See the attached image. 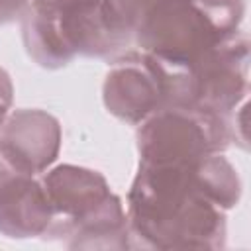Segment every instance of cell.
Masks as SVG:
<instances>
[{"instance_id": "cell-10", "label": "cell", "mask_w": 251, "mask_h": 251, "mask_svg": "<svg viewBox=\"0 0 251 251\" xmlns=\"http://www.w3.org/2000/svg\"><path fill=\"white\" fill-rule=\"evenodd\" d=\"M198 190L218 208L231 210L241 198V178L224 153H212L192 167Z\"/></svg>"}, {"instance_id": "cell-3", "label": "cell", "mask_w": 251, "mask_h": 251, "mask_svg": "<svg viewBox=\"0 0 251 251\" xmlns=\"http://www.w3.org/2000/svg\"><path fill=\"white\" fill-rule=\"evenodd\" d=\"M27 55L43 69L67 67L76 55L108 57L116 45L100 20V0H31L22 16Z\"/></svg>"}, {"instance_id": "cell-5", "label": "cell", "mask_w": 251, "mask_h": 251, "mask_svg": "<svg viewBox=\"0 0 251 251\" xmlns=\"http://www.w3.org/2000/svg\"><path fill=\"white\" fill-rule=\"evenodd\" d=\"M249 92V37L224 39L198 61L178 65L171 80V104L196 106L229 116Z\"/></svg>"}, {"instance_id": "cell-12", "label": "cell", "mask_w": 251, "mask_h": 251, "mask_svg": "<svg viewBox=\"0 0 251 251\" xmlns=\"http://www.w3.org/2000/svg\"><path fill=\"white\" fill-rule=\"evenodd\" d=\"M198 4L224 39L239 31L247 10V0H198Z\"/></svg>"}, {"instance_id": "cell-11", "label": "cell", "mask_w": 251, "mask_h": 251, "mask_svg": "<svg viewBox=\"0 0 251 251\" xmlns=\"http://www.w3.org/2000/svg\"><path fill=\"white\" fill-rule=\"evenodd\" d=\"M153 0H100V20L116 49H124Z\"/></svg>"}, {"instance_id": "cell-7", "label": "cell", "mask_w": 251, "mask_h": 251, "mask_svg": "<svg viewBox=\"0 0 251 251\" xmlns=\"http://www.w3.org/2000/svg\"><path fill=\"white\" fill-rule=\"evenodd\" d=\"M106 110L131 126H139L165 106V88L155 61L143 51H129L114 61L102 84Z\"/></svg>"}, {"instance_id": "cell-1", "label": "cell", "mask_w": 251, "mask_h": 251, "mask_svg": "<svg viewBox=\"0 0 251 251\" xmlns=\"http://www.w3.org/2000/svg\"><path fill=\"white\" fill-rule=\"evenodd\" d=\"M192 167L139 163L127 192L126 216L129 235L145 247L220 249L226 245L224 210L198 190Z\"/></svg>"}, {"instance_id": "cell-13", "label": "cell", "mask_w": 251, "mask_h": 251, "mask_svg": "<svg viewBox=\"0 0 251 251\" xmlns=\"http://www.w3.org/2000/svg\"><path fill=\"white\" fill-rule=\"evenodd\" d=\"M12 102H14V84L10 75L0 67V129L12 110Z\"/></svg>"}, {"instance_id": "cell-9", "label": "cell", "mask_w": 251, "mask_h": 251, "mask_svg": "<svg viewBox=\"0 0 251 251\" xmlns=\"http://www.w3.org/2000/svg\"><path fill=\"white\" fill-rule=\"evenodd\" d=\"M53 222L47 190L35 175L0 161V233L12 239L45 235Z\"/></svg>"}, {"instance_id": "cell-6", "label": "cell", "mask_w": 251, "mask_h": 251, "mask_svg": "<svg viewBox=\"0 0 251 251\" xmlns=\"http://www.w3.org/2000/svg\"><path fill=\"white\" fill-rule=\"evenodd\" d=\"M133 41L139 51L169 63L190 65L224 41L198 0H153Z\"/></svg>"}, {"instance_id": "cell-4", "label": "cell", "mask_w": 251, "mask_h": 251, "mask_svg": "<svg viewBox=\"0 0 251 251\" xmlns=\"http://www.w3.org/2000/svg\"><path fill=\"white\" fill-rule=\"evenodd\" d=\"M233 141L229 116L182 104H165L137 127L139 163L192 167Z\"/></svg>"}, {"instance_id": "cell-2", "label": "cell", "mask_w": 251, "mask_h": 251, "mask_svg": "<svg viewBox=\"0 0 251 251\" xmlns=\"http://www.w3.org/2000/svg\"><path fill=\"white\" fill-rule=\"evenodd\" d=\"M41 182L53 208V222L45 235H65L75 249L129 247L126 208L98 171L57 165L43 175Z\"/></svg>"}, {"instance_id": "cell-14", "label": "cell", "mask_w": 251, "mask_h": 251, "mask_svg": "<svg viewBox=\"0 0 251 251\" xmlns=\"http://www.w3.org/2000/svg\"><path fill=\"white\" fill-rule=\"evenodd\" d=\"M31 0H0V25L22 20Z\"/></svg>"}, {"instance_id": "cell-8", "label": "cell", "mask_w": 251, "mask_h": 251, "mask_svg": "<svg viewBox=\"0 0 251 251\" xmlns=\"http://www.w3.org/2000/svg\"><path fill=\"white\" fill-rule=\"evenodd\" d=\"M61 124L55 116L37 108L10 112L0 129V161L8 167L39 175L59 157Z\"/></svg>"}]
</instances>
